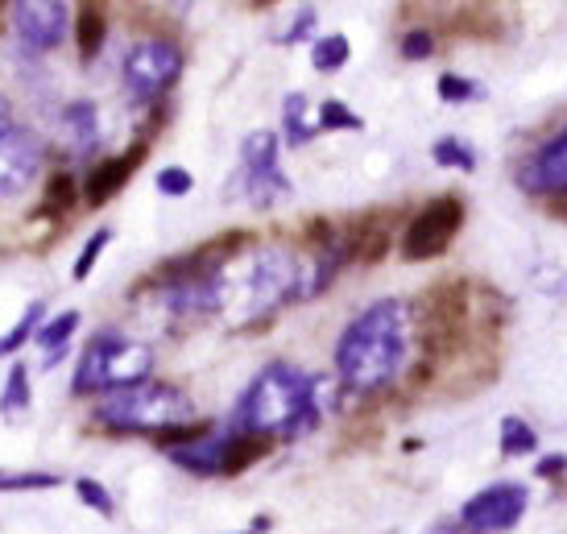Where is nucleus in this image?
Instances as JSON below:
<instances>
[{"mask_svg": "<svg viewBox=\"0 0 567 534\" xmlns=\"http://www.w3.org/2000/svg\"><path fill=\"white\" fill-rule=\"evenodd\" d=\"M240 534H257V531H240Z\"/></svg>", "mask_w": 567, "mask_h": 534, "instance_id": "35", "label": "nucleus"}, {"mask_svg": "<svg viewBox=\"0 0 567 534\" xmlns=\"http://www.w3.org/2000/svg\"><path fill=\"white\" fill-rule=\"evenodd\" d=\"M431 157L443 171H476V154L460 137H440V142L431 145Z\"/></svg>", "mask_w": 567, "mask_h": 534, "instance_id": "24", "label": "nucleus"}, {"mask_svg": "<svg viewBox=\"0 0 567 534\" xmlns=\"http://www.w3.org/2000/svg\"><path fill=\"white\" fill-rule=\"evenodd\" d=\"M158 191L166 199H183L195 191V174L183 171V166H166V171H158Z\"/></svg>", "mask_w": 567, "mask_h": 534, "instance_id": "30", "label": "nucleus"}, {"mask_svg": "<svg viewBox=\"0 0 567 534\" xmlns=\"http://www.w3.org/2000/svg\"><path fill=\"white\" fill-rule=\"evenodd\" d=\"M33 402V381H30V364L13 361L9 373H4V386H0V414L4 419H21Z\"/></svg>", "mask_w": 567, "mask_h": 534, "instance_id": "17", "label": "nucleus"}, {"mask_svg": "<svg viewBox=\"0 0 567 534\" xmlns=\"http://www.w3.org/2000/svg\"><path fill=\"white\" fill-rule=\"evenodd\" d=\"M54 129H59V145L75 162L92 157L100 150V142H104V116L95 109V100H71V104H63Z\"/></svg>", "mask_w": 567, "mask_h": 534, "instance_id": "14", "label": "nucleus"}, {"mask_svg": "<svg viewBox=\"0 0 567 534\" xmlns=\"http://www.w3.org/2000/svg\"><path fill=\"white\" fill-rule=\"evenodd\" d=\"M42 171V145L30 129L17 121L0 125V199H17L33 187V178Z\"/></svg>", "mask_w": 567, "mask_h": 534, "instance_id": "11", "label": "nucleus"}, {"mask_svg": "<svg viewBox=\"0 0 567 534\" xmlns=\"http://www.w3.org/2000/svg\"><path fill=\"white\" fill-rule=\"evenodd\" d=\"M75 204H83L80 199V178L75 174H54L47 187V212H59V216H66Z\"/></svg>", "mask_w": 567, "mask_h": 534, "instance_id": "25", "label": "nucleus"}, {"mask_svg": "<svg viewBox=\"0 0 567 534\" xmlns=\"http://www.w3.org/2000/svg\"><path fill=\"white\" fill-rule=\"evenodd\" d=\"M257 4H269V0H257Z\"/></svg>", "mask_w": 567, "mask_h": 534, "instance_id": "36", "label": "nucleus"}, {"mask_svg": "<svg viewBox=\"0 0 567 534\" xmlns=\"http://www.w3.org/2000/svg\"><path fill=\"white\" fill-rule=\"evenodd\" d=\"M42 315H47V307H42V302H30L25 315H21L13 328L0 336V357H13L21 345H30L33 336H38V328H42Z\"/></svg>", "mask_w": 567, "mask_h": 534, "instance_id": "22", "label": "nucleus"}, {"mask_svg": "<svg viewBox=\"0 0 567 534\" xmlns=\"http://www.w3.org/2000/svg\"><path fill=\"white\" fill-rule=\"evenodd\" d=\"M75 38H80L83 63L100 59V50H104V42H109V13H104L100 4H83L80 21H75Z\"/></svg>", "mask_w": 567, "mask_h": 534, "instance_id": "18", "label": "nucleus"}, {"mask_svg": "<svg viewBox=\"0 0 567 534\" xmlns=\"http://www.w3.org/2000/svg\"><path fill=\"white\" fill-rule=\"evenodd\" d=\"M316 129L319 133H340V129L357 133V129H364V121L348 109L344 100H323V104H319V116H316Z\"/></svg>", "mask_w": 567, "mask_h": 534, "instance_id": "23", "label": "nucleus"}, {"mask_svg": "<svg viewBox=\"0 0 567 534\" xmlns=\"http://www.w3.org/2000/svg\"><path fill=\"white\" fill-rule=\"evenodd\" d=\"M75 493H80V502L87 505V510H95L100 518H112V514H116V505H112V493L100 485L95 476H80V481H75Z\"/></svg>", "mask_w": 567, "mask_h": 534, "instance_id": "29", "label": "nucleus"}, {"mask_svg": "<svg viewBox=\"0 0 567 534\" xmlns=\"http://www.w3.org/2000/svg\"><path fill=\"white\" fill-rule=\"evenodd\" d=\"M13 30L25 50H59L71 30V4L66 0H13Z\"/></svg>", "mask_w": 567, "mask_h": 534, "instance_id": "12", "label": "nucleus"}, {"mask_svg": "<svg viewBox=\"0 0 567 534\" xmlns=\"http://www.w3.org/2000/svg\"><path fill=\"white\" fill-rule=\"evenodd\" d=\"M282 133L290 145H307L311 137H319L316 121H311V104L302 92H290L282 100Z\"/></svg>", "mask_w": 567, "mask_h": 534, "instance_id": "19", "label": "nucleus"}, {"mask_svg": "<svg viewBox=\"0 0 567 534\" xmlns=\"http://www.w3.org/2000/svg\"><path fill=\"white\" fill-rule=\"evenodd\" d=\"M269 440L261 435H245V431H204V435H183L178 443L166 448V456L178 464L183 472L195 476H237L266 456Z\"/></svg>", "mask_w": 567, "mask_h": 534, "instance_id": "6", "label": "nucleus"}, {"mask_svg": "<svg viewBox=\"0 0 567 534\" xmlns=\"http://www.w3.org/2000/svg\"><path fill=\"white\" fill-rule=\"evenodd\" d=\"M302 261L286 245H257L240 249L212 274V315L224 328H257L286 302L302 299Z\"/></svg>", "mask_w": 567, "mask_h": 534, "instance_id": "1", "label": "nucleus"}, {"mask_svg": "<svg viewBox=\"0 0 567 534\" xmlns=\"http://www.w3.org/2000/svg\"><path fill=\"white\" fill-rule=\"evenodd\" d=\"M431 54H435V38H431V30H410L406 38H402V59L423 63V59H431Z\"/></svg>", "mask_w": 567, "mask_h": 534, "instance_id": "31", "label": "nucleus"}, {"mask_svg": "<svg viewBox=\"0 0 567 534\" xmlns=\"http://www.w3.org/2000/svg\"><path fill=\"white\" fill-rule=\"evenodd\" d=\"M435 92H440L443 104H468V100H476V95H481V88H476L473 79L443 71V75L435 79Z\"/></svg>", "mask_w": 567, "mask_h": 534, "instance_id": "28", "label": "nucleus"}, {"mask_svg": "<svg viewBox=\"0 0 567 534\" xmlns=\"http://www.w3.org/2000/svg\"><path fill=\"white\" fill-rule=\"evenodd\" d=\"M150 373H154V348L137 340V336L104 328L83 345L75 378H71V393H100L104 398L112 390L137 386Z\"/></svg>", "mask_w": 567, "mask_h": 534, "instance_id": "5", "label": "nucleus"}, {"mask_svg": "<svg viewBox=\"0 0 567 534\" xmlns=\"http://www.w3.org/2000/svg\"><path fill=\"white\" fill-rule=\"evenodd\" d=\"M414 352V307L406 299L369 302L336 340V378L352 393L390 390Z\"/></svg>", "mask_w": 567, "mask_h": 534, "instance_id": "2", "label": "nucleus"}, {"mask_svg": "<svg viewBox=\"0 0 567 534\" xmlns=\"http://www.w3.org/2000/svg\"><path fill=\"white\" fill-rule=\"evenodd\" d=\"M526 510H530V489L522 481H497L464 502L460 526L464 534H505L526 518Z\"/></svg>", "mask_w": 567, "mask_h": 534, "instance_id": "9", "label": "nucleus"}, {"mask_svg": "<svg viewBox=\"0 0 567 534\" xmlns=\"http://www.w3.org/2000/svg\"><path fill=\"white\" fill-rule=\"evenodd\" d=\"M323 423L319 378L302 373L299 364L274 361L245 386L233 410V427L261 440H299Z\"/></svg>", "mask_w": 567, "mask_h": 534, "instance_id": "3", "label": "nucleus"}, {"mask_svg": "<svg viewBox=\"0 0 567 534\" xmlns=\"http://www.w3.org/2000/svg\"><path fill=\"white\" fill-rule=\"evenodd\" d=\"M9 121H13V109H9V100L0 95V125H9Z\"/></svg>", "mask_w": 567, "mask_h": 534, "instance_id": "34", "label": "nucleus"}, {"mask_svg": "<svg viewBox=\"0 0 567 534\" xmlns=\"http://www.w3.org/2000/svg\"><path fill=\"white\" fill-rule=\"evenodd\" d=\"M240 191L252 207H274L290 195V178L278 166V133L257 129L240 142Z\"/></svg>", "mask_w": 567, "mask_h": 534, "instance_id": "8", "label": "nucleus"}, {"mask_svg": "<svg viewBox=\"0 0 567 534\" xmlns=\"http://www.w3.org/2000/svg\"><path fill=\"white\" fill-rule=\"evenodd\" d=\"M538 476H543V481H559V476H564L567 472V456L564 452H551V456H543L538 460Z\"/></svg>", "mask_w": 567, "mask_h": 534, "instance_id": "33", "label": "nucleus"}, {"mask_svg": "<svg viewBox=\"0 0 567 534\" xmlns=\"http://www.w3.org/2000/svg\"><path fill=\"white\" fill-rule=\"evenodd\" d=\"M316 21H319V13L311 9V4H307V9H299V17H295V25H290V30H286L282 38H278V42H286V47H295V42H302L307 33L316 30Z\"/></svg>", "mask_w": 567, "mask_h": 534, "instance_id": "32", "label": "nucleus"}, {"mask_svg": "<svg viewBox=\"0 0 567 534\" xmlns=\"http://www.w3.org/2000/svg\"><path fill=\"white\" fill-rule=\"evenodd\" d=\"M109 240H112V228H95V233L87 236V245H83L80 257H75V266H71V278H75V283H87V274H92L95 261L104 257Z\"/></svg>", "mask_w": 567, "mask_h": 534, "instance_id": "26", "label": "nucleus"}, {"mask_svg": "<svg viewBox=\"0 0 567 534\" xmlns=\"http://www.w3.org/2000/svg\"><path fill=\"white\" fill-rule=\"evenodd\" d=\"M183 75V50L171 38H145L125 54V92L133 104H158Z\"/></svg>", "mask_w": 567, "mask_h": 534, "instance_id": "7", "label": "nucleus"}, {"mask_svg": "<svg viewBox=\"0 0 567 534\" xmlns=\"http://www.w3.org/2000/svg\"><path fill=\"white\" fill-rule=\"evenodd\" d=\"M518 187L530 195H567V129L522 162Z\"/></svg>", "mask_w": 567, "mask_h": 534, "instance_id": "13", "label": "nucleus"}, {"mask_svg": "<svg viewBox=\"0 0 567 534\" xmlns=\"http://www.w3.org/2000/svg\"><path fill=\"white\" fill-rule=\"evenodd\" d=\"M538 452V435L535 427L518 419V414H505L502 419V456L522 460V456H535Z\"/></svg>", "mask_w": 567, "mask_h": 534, "instance_id": "20", "label": "nucleus"}, {"mask_svg": "<svg viewBox=\"0 0 567 534\" xmlns=\"http://www.w3.org/2000/svg\"><path fill=\"white\" fill-rule=\"evenodd\" d=\"M145 154H150V142H137V145H128L125 154H116V157H109V162L92 166V171L83 174V183H80V199L87 207H104L112 195H116V191L133 178V171L145 162Z\"/></svg>", "mask_w": 567, "mask_h": 534, "instance_id": "15", "label": "nucleus"}, {"mask_svg": "<svg viewBox=\"0 0 567 534\" xmlns=\"http://www.w3.org/2000/svg\"><path fill=\"white\" fill-rule=\"evenodd\" d=\"M348 59H352V47H348L344 33H323V38H316V47H311V63H316V71H323V75L344 71Z\"/></svg>", "mask_w": 567, "mask_h": 534, "instance_id": "21", "label": "nucleus"}, {"mask_svg": "<svg viewBox=\"0 0 567 534\" xmlns=\"http://www.w3.org/2000/svg\"><path fill=\"white\" fill-rule=\"evenodd\" d=\"M59 472H9L0 469V493H21V489H59Z\"/></svg>", "mask_w": 567, "mask_h": 534, "instance_id": "27", "label": "nucleus"}, {"mask_svg": "<svg viewBox=\"0 0 567 534\" xmlns=\"http://www.w3.org/2000/svg\"><path fill=\"white\" fill-rule=\"evenodd\" d=\"M195 419V402L187 390L171 381L145 378L137 386L112 390L95 402V423L116 431V435H162V431H183Z\"/></svg>", "mask_w": 567, "mask_h": 534, "instance_id": "4", "label": "nucleus"}, {"mask_svg": "<svg viewBox=\"0 0 567 534\" xmlns=\"http://www.w3.org/2000/svg\"><path fill=\"white\" fill-rule=\"evenodd\" d=\"M80 331V311H59L54 319H42V328L33 336V345L42 348V357L47 364H59L63 361V352L71 348V336Z\"/></svg>", "mask_w": 567, "mask_h": 534, "instance_id": "16", "label": "nucleus"}, {"mask_svg": "<svg viewBox=\"0 0 567 534\" xmlns=\"http://www.w3.org/2000/svg\"><path fill=\"white\" fill-rule=\"evenodd\" d=\"M460 224H464V204L456 195H443V199H431V204L406 224L402 233V257L406 261H431L447 253V245L456 240Z\"/></svg>", "mask_w": 567, "mask_h": 534, "instance_id": "10", "label": "nucleus"}]
</instances>
